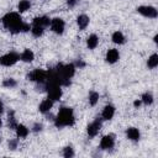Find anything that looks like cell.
Listing matches in <instances>:
<instances>
[{
    "instance_id": "1",
    "label": "cell",
    "mask_w": 158,
    "mask_h": 158,
    "mask_svg": "<svg viewBox=\"0 0 158 158\" xmlns=\"http://www.w3.org/2000/svg\"><path fill=\"white\" fill-rule=\"evenodd\" d=\"M2 25L11 32V33H19V32H27L30 31V25L23 23L20 15L17 12H9L2 17Z\"/></svg>"
},
{
    "instance_id": "2",
    "label": "cell",
    "mask_w": 158,
    "mask_h": 158,
    "mask_svg": "<svg viewBox=\"0 0 158 158\" xmlns=\"http://www.w3.org/2000/svg\"><path fill=\"white\" fill-rule=\"evenodd\" d=\"M74 115L73 110L70 107H62L54 120V125L57 127H64V126H72L74 125Z\"/></svg>"
},
{
    "instance_id": "3",
    "label": "cell",
    "mask_w": 158,
    "mask_h": 158,
    "mask_svg": "<svg viewBox=\"0 0 158 158\" xmlns=\"http://www.w3.org/2000/svg\"><path fill=\"white\" fill-rule=\"evenodd\" d=\"M27 79L36 81L38 84H46L47 81V72L42 70V69H35L31 73L27 74Z\"/></svg>"
},
{
    "instance_id": "4",
    "label": "cell",
    "mask_w": 158,
    "mask_h": 158,
    "mask_svg": "<svg viewBox=\"0 0 158 158\" xmlns=\"http://www.w3.org/2000/svg\"><path fill=\"white\" fill-rule=\"evenodd\" d=\"M19 59H20V56L17 53L10 52V53H6L2 57H0V64L5 65V67H10V65H14Z\"/></svg>"
},
{
    "instance_id": "5",
    "label": "cell",
    "mask_w": 158,
    "mask_h": 158,
    "mask_svg": "<svg viewBox=\"0 0 158 158\" xmlns=\"http://www.w3.org/2000/svg\"><path fill=\"white\" fill-rule=\"evenodd\" d=\"M137 12L146 17H151V19H156L158 16V12H157L156 7H153V6H138Z\"/></svg>"
},
{
    "instance_id": "6",
    "label": "cell",
    "mask_w": 158,
    "mask_h": 158,
    "mask_svg": "<svg viewBox=\"0 0 158 158\" xmlns=\"http://www.w3.org/2000/svg\"><path fill=\"white\" fill-rule=\"evenodd\" d=\"M51 28H52L53 32H56L58 35L63 33V31H64V21L62 19H59V17L52 19L51 20Z\"/></svg>"
},
{
    "instance_id": "7",
    "label": "cell",
    "mask_w": 158,
    "mask_h": 158,
    "mask_svg": "<svg viewBox=\"0 0 158 158\" xmlns=\"http://www.w3.org/2000/svg\"><path fill=\"white\" fill-rule=\"evenodd\" d=\"M100 128H101V118H96L94 122H91V123L88 126L86 131H88V135H89L90 137H94V136L98 135V132L100 131Z\"/></svg>"
},
{
    "instance_id": "8",
    "label": "cell",
    "mask_w": 158,
    "mask_h": 158,
    "mask_svg": "<svg viewBox=\"0 0 158 158\" xmlns=\"http://www.w3.org/2000/svg\"><path fill=\"white\" fill-rule=\"evenodd\" d=\"M115 144V138L112 135H107V136H104L101 138V142H100V148L101 149H110L112 148Z\"/></svg>"
},
{
    "instance_id": "9",
    "label": "cell",
    "mask_w": 158,
    "mask_h": 158,
    "mask_svg": "<svg viewBox=\"0 0 158 158\" xmlns=\"http://www.w3.org/2000/svg\"><path fill=\"white\" fill-rule=\"evenodd\" d=\"M51 25V20L47 16H41V17H36L33 20V26H38V27H47Z\"/></svg>"
},
{
    "instance_id": "10",
    "label": "cell",
    "mask_w": 158,
    "mask_h": 158,
    "mask_svg": "<svg viewBox=\"0 0 158 158\" xmlns=\"http://www.w3.org/2000/svg\"><path fill=\"white\" fill-rule=\"evenodd\" d=\"M114 114H115V107L112 105H106L102 110L101 116L104 120H111L114 117Z\"/></svg>"
},
{
    "instance_id": "11",
    "label": "cell",
    "mask_w": 158,
    "mask_h": 158,
    "mask_svg": "<svg viewBox=\"0 0 158 158\" xmlns=\"http://www.w3.org/2000/svg\"><path fill=\"white\" fill-rule=\"evenodd\" d=\"M118 57H120L118 51L115 49V48L109 49V52L106 53V60H107L109 63H116V62L118 60Z\"/></svg>"
},
{
    "instance_id": "12",
    "label": "cell",
    "mask_w": 158,
    "mask_h": 158,
    "mask_svg": "<svg viewBox=\"0 0 158 158\" xmlns=\"http://www.w3.org/2000/svg\"><path fill=\"white\" fill-rule=\"evenodd\" d=\"M52 106H53V101H52L51 99H46V100H43V101L40 104L38 109H40V111H41L42 114H46V112H48V111L52 109Z\"/></svg>"
},
{
    "instance_id": "13",
    "label": "cell",
    "mask_w": 158,
    "mask_h": 158,
    "mask_svg": "<svg viewBox=\"0 0 158 158\" xmlns=\"http://www.w3.org/2000/svg\"><path fill=\"white\" fill-rule=\"evenodd\" d=\"M126 135H127V138H130L131 141H138L141 135H139V131L135 127H130L127 131H126Z\"/></svg>"
},
{
    "instance_id": "14",
    "label": "cell",
    "mask_w": 158,
    "mask_h": 158,
    "mask_svg": "<svg viewBox=\"0 0 158 158\" xmlns=\"http://www.w3.org/2000/svg\"><path fill=\"white\" fill-rule=\"evenodd\" d=\"M77 22H78V26L80 30H84L88 25H89V17L86 15H79L78 19H77Z\"/></svg>"
},
{
    "instance_id": "15",
    "label": "cell",
    "mask_w": 158,
    "mask_h": 158,
    "mask_svg": "<svg viewBox=\"0 0 158 158\" xmlns=\"http://www.w3.org/2000/svg\"><path fill=\"white\" fill-rule=\"evenodd\" d=\"M20 58H21V60H23V62H32L33 58H35V54H33L32 51H30V49H25V51L21 53Z\"/></svg>"
},
{
    "instance_id": "16",
    "label": "cell",
    "mask_w": 158,
    "mask_h": 158,
    "mask_svg": "<svg viewBox=\"0 0 158 158\" xmlns=\"http://www.w3.org/2000/svg\"><path fill=\"white\" fill-rule=\"evenodd\" d=\"M98 43H99V38H98L95 35L89 36L88 40H86V44H88V47H89L90 49H94V48L98 46Z\"/></svg>"
},
{
    "instance_id": "17",
    "label": "cell",
    "mask_w": 158,
    "mask_h": 158,
    "mask_svg": "<svg viewBox=\"0 0 158 158\" xmlns=\"http://www.w3.org/2000/svg\"><path fill=\"white\" fill-rule=\"evenodd\" d=\"M112 41L115 43H117V44H122V43H125V36L120 31H116L112 35Z\"/></svg>"
},
{
    "instance_id": "18",
    "label": "cell",
    "mask_w": 158,
    "mask_h": 158,
    "mask_svg": "<svg viewBox=\"0 0 158 158\" xmlns=\"http://www.w3.org/2000/svg\"><path fill=\"white\" fill-rule=\"evenodd\" d=\"M16 132H17V136L19 137H26L27 135H28V128L26 127V126H23V125H17L16 126Z\"/></svg>"
},
{
    "instance_id": "19",
    "label": "cell",
    "mask_w": 158,
    "mask_h": 158,
    "mask_svg": "<svg viewBox=\"0 0 158 158\" xmlns=\"http://www.w3.org/2000/svg\"><path fill=\"white\" fill-rule=\"evenodd\" d=\"M147 65H148V68H156L157 65H158V56L154 53V54H152L149 58H148V62H147Z\"/></svg>"
},
{
    "instance_id": "20",
    "label": "cell",
    "mask_w": 158,
    "mask_h": 158,
    "mask_svg": "<svg viewBox=\"0 0 158 158\" xmlns=\"http://www.w3.org/2000/svg\"><path fill=\"white\" fill-rule=\"evenodd\" d=\"M30 6H31V4H30L28 0H21V1L19 2V10H20V12L27 11V10L30 9Z\"/></svg>"
},
{
    "instance_id": "21",
    "label": "cell",
    "mask_w": 158,
    "mask_h": 158,
    "mask_svg": "<svg viewBox=\"0 0 158 158\" xmlns=\"http://www.w3.org/2000/svg\"><path fill=\"white\" fill-rule=\"evenodd\" d=\"M142 101L146 104V105H151L153 102V95L151 93H144L142 95Z\"/></svg>"
},
{
    "instance_id": "22",
    "label": "cell",
    "mask_w": 158,
    "mask_h": 158,
    "mask_svg": "<svg viewBox=\"0 0 158 158\" xmlns=\"http://www.w3.org/2000/svg\"><path fill=\"white\" fill-rule=\"evenodd\" d=\"M31 32L35 37H41L43 35V27H38V26H33L31 28Z\"/></svg>"
},
{
    "instance_id": "23",
    "label": "cell",
    "mask_w": 158,
    "mask_h": 158,
    "mask_svg": "<svg viewBox=\"0 0 158 158\" xmlns=\"http://www.w3.org/2000/svg\"><path fill=\"white\" fill-rule=\"evenodd\" d=\"M98 100H99V94L95 93V91H91V93L89 94V102H90V105L94 106V105L98 102Z\"/></svg>"
},
{
    "instance_id": "24",
    "label": "cell",
    "mask_w": 158,
    "mask_h": 158,
    "mask_svg": "<svg viewBox=\"0 0 158 158\" xmlns=\"http://www.w3.org/2000/svg\"><path fill=\"white\" fill-rule=\"evenodd\" d=\"M2 85L6 86V88H14V86H16V81H15V79L9 78V79H5L2 81Z\"/></svg>"
},
{
    "instance_id": "25",
    "label": "cell",
    "mask_w": 158,
    "mask_h": 158,
    "mask_svg": "<svg viewBox=\"0 0 158 158\" xmlns=\"http://www.w3.org/2000/svg\"><path fill=\"white\" fill-rule=\"evenodd\" d=\"M9 126H10V128H15L17 126V123L15 121V117H14V111L9 112Z\"/></svg>"
},
{
    "instance_id": "26",
    "label": "cell",
    "mask_w": 158,
    "mask_h": 158,
    "mask_svg": "<svg viewBox=\"0 0 158 158\" xmlns=\"http://www.w3.org/2000/svg\"><path fill=\"white\" fill-rule=\"evenodd\" d=\"M63 156L65 157V158H70V157H74V151H73V148L72 147H65L64 149H63Z\"/></svg>"
},
{
    "instance_id": "27",
    "label": "cell",
    "mask_w": 158,
    "mask_h": 158,
    "mask_svg": "<svg viewBox=\"0 0 158 158\" xmlns=\"http://www.w3.org/2000/svg\"><path fill=\"white\" fill-rule=\"evenodd\" d=\"M9 148L10 149H16L17 148V139H11L10 142H9Z\"/></svg>"
},
{
    "instance_id": "28",
    "label": "cell",
    "mask_w": 158,
    "mask_h": 158,
    "mask_svg": "<svg viewBox=\"0 0 158 158\" xmlns=\"http://www.w3.org/2000/svg\"><path fill=\"white\" fill-rule=\"evenodd\" d=\"M42 130V125L41 123H35L33 125V132H38Z\"/></svg>"
},
{
    "instance_id": "29",
    "label": "cell",
    "mask_w": 158,
    "mask_h": 158,
    "mask_svg": "<svg viewBox=\"0 0 158 158\" xmlns=\"http://www.w3.org/2000/svg\"><path fill=\"white\" fill-rule=\"evenodd\" d=\"M77 1H78V0H67V4H68L69 7H73V6L77 4Z\"/></svg>"
},
{
    "instance_id": "30",
    "label": "cell",
    "mask_w": 158,
    "mask_h": 158,
    "mask_svg": "<svg viewBox=\"0 0 158 158\" xmlns=\"http://www.w3.org/2000/svg\"><path fill=\"white\" fill-rule=\"evenodd\" d=\"M77 65H78V67H84V65H85V63H84V62H81V60H78V62H77Z\"/></svg>"
},
{
    "instance_id": "31",
    "label": "cell",
    "mask_w": 158,
    "mask_h": 158,
    "mask_svg": "<svg viewBox=\"0 0 158 158\" xmlns=\"http://www.w3.org/2000/svg\"><path fill=\"white\" fill-rule=\"evenodd\" d=\"M133 105H135V106H136V107H138V106H139V105H141V101H139V100H136V101H135V102H133Z\"/></svg>"
},
{
    "instance_id": "32",
    "label": "cell",
    "mask_w": 158,
    "mask_h": 158,
    "mask_svg": "<svg viewBox=\"0 0 158 158\" xmlns=\"http://www.w3.org/2000/svg\"><path fill=\"white\" fill-rule=\"evenodd\" d=\"M4 111V105H2V102H1V100H0V114Z\"/></svg>"
},
{
    "instance_id": "33",
    "label": "cell",
    "mask_w": 158,
    "mask_h": 158,
    "mask_svg": "<svg viewBox=\"0 0 158 158\" xmlns=\"http://www.w3.org/2000/svg\"><path fill=\"white\" fill-rule=\"evenodd\" d=\"M0 126H1V120H0Z\"/></svg>"
},
{
    "instance_id": "34",
    "label": "cell",
    "mask_w": 158,
    "mask_h": 158,
    "mask_svg": "<svg viewBox=\"0 0 158 158\" xmlns=\"http://www.w3.org/2000/svg\"><path fill=\"white\" fill-rule=\"evenodd\" d=\"M0 142H1V137H0Z\"/></svg>"
},
{
    "instance_id": "35",
    "label": "cell",
    "mask_w": 158,
    "mask_h": 158,
    "mask_svg": "<svg viewBox=\"0 0 158 158\" xmlns=\"http://www.w3.org/2000/svg\"><path fill=\"white\" fill-rule=\"evenodd\" d=\"M0 21H1V20H0Z\"/></svg>"
}]
</instances>
